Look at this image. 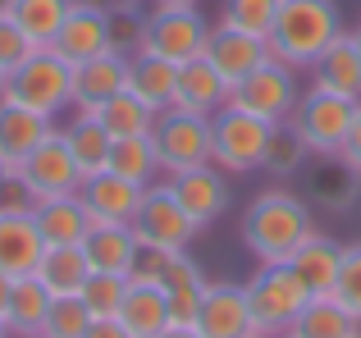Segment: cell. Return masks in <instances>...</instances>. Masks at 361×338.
I'll return each mask as SVG.
<instances>
[{"instance_id": "6da1fadb", "label": "cell", "mask_w": 361, "mask_h": 338, "mask_svg": "<svg viewBox=\"0 0 361 338\" xmlns=\"http://www.w3.org/2000/svg\"><path fill=\"white\" fill-rule=\"evenodd\" d=\"M311 233H316L311 201L283 183L256 192L243 211V247L256 256V265H283Z\"/></svg>"}, {"instance_id": "7a4b0ae2", "label": "cell", "mask_w": 361, "mask_h": 338, "mask_svg": "<svg viewBox=\"0 0 361 338\" xmlns=\"http://www.w3.org/2000/svg\"><path fill=\"white\" fill-rule=\"evenodd\" d=\"M343 32V14L334 0H283L270 27V55L293 69H311L325 55V46H334V37Z\"/></svg>"}, {"instance_id": "3957f363", "label": "cell", "mask_w": 361, "mask_h": 338, "mask_svg": "<svg viewBox=\"0 0 361 338\" xmlns=\"http://www.w3.org/2000/svg\"><path fill=\"white\" fill-rule=\"evenodd\" d=\"M5 101L23 110H37L46 119H60L73 110V64L55 46H37L5 82Z\"/></svg>"}, {"instance_id": "277c9868", "label": "cell", "mask_w": 361, "mask_h": 338, "mask_svg": "<svg viewBox=\"0 0 361 338\" xmlns=\"http://www.w3.org/2000/svg\"><path fill=\"white\" fill-rule=\"evenodd\" d=\"M270 133H274L270 119L224 106L220 115H211V165H220L229 178L256 174L265 165V151H270Z\"/></svg>"}, {"instance_id": "5b68a950", "label": "cell", "mask_w": 361, "mask_h": 338, "mask_svg": "<svg viewBox=\"0 0 361 338\" xmlns=\"http://www.w3.org/2000/svg\"><path fill=\"white\" fill-rule=\"evenodd\" d=\"M243 288H247V306H252L256 334H270V338L288 334L293 320H298V311L311 297L288 265H256V275L247 279Z\"/></svg>"}, {"instance_id": "8992f818", "label": "cell", "mask_w": 361, "mask_h": 338, "mask_svg": "<svg viewBox=\"0 0 361 338\" xmlns=\"http://www.w3.org/2000/svg\"><path fill=\"white\" fill-rule=\"evenodd\" d=\"M357 110H361V101H348V96H334V92L307 87L288 124L298 128V137L311 146V156H338L343 142H348V133H353Z\"/></svg>"}, {"instance_id": "52a82bcc", "label": "cell", "mask_w": 361, "mask_h": 338, "mask_svg": "<svg viewBox=\"0 0 361 338\" xmlns=\"http://www.w3.org/2000/svg\"><path fill=\"white\" fill-rule=\"evenodd\" d=\"M302 101V82H298V69L283 60H265L256 64L252 73L238 82V87L229 92V106L238 110H252V115L270 119V124H283V119H293V110H298Z\"/></svg>"}, {"instance_id": "ba28073f", "label": "cell", "mask_w": 361, "mask_h": 338, "mask_svg": "<svg viewBox=\"0 0 361 338\" xmlns=\"http://www.w3.org/2000/svg\"><path fill=\"white\" fill-rule=\"evenodd\" d=\"M133 233H137V242L142 247H151V251H188V242L197 238V224L188 220V211L174 201V192H169V183H151L147 187V196H142V206H137V215H133V224H128Z\"/></svg>"}, {"instance_id": "9c48e42d", "label": "cell", "mask_w": 361, "mask_h": 338, "mask_svg": "<svg viewBox=\"0 0 361 338\" xmlns=\"http://www.w3.org/2000/svg\"><path fill=\"white\" fill-rule=\"evenodd\" d=\"M151 142H156V151H160L165 178L183 174V169H197V165H211V119L169 106L165 115L156 119V128H151Z\"/></svg>"}, {"instance_id": "30bf717a", "label": "cell", "mask_w": 361, "mask_h": 338, "mask_svg": "<svg viewBox=\"0 0 361 338\" xmlns=\"http://www.w3.org/2000/svg\"><path fill=\"white\" fill-rule=\"evenodd\" d=\"M211 42V23L202 9H147V27H142V51H156L174 64H188L206 55Z\"/></svg>"}, {"instance_id": "8fae6325", "label": "cell", "mask_w": 361, "mask_h": 338, "mask_svg": "<svg viewBox=\"0 0 361 338\" xmlns=\"http://www.w3.org/2000/svg\"><path fill=\"white\" fill-rule=\"evenodd\" d=\"M18 174H23V183L32 187L37 201H46V196H64V192H78V187H82L78 161H73L69 142H64V128H51V133L42 137V146H37V151L18 165Z\"/></svg>"}, {"instance_id": "7c38bea8", "label": "cell", "mask_w": 361, "mask_h": 338, "mask_svg": "<svg viewBox=\"0 0 361 338\" xmlns=\"http://www.w3.org/2000/svg\"><path fill=\"white\" fill-rule=\"evenodd\" d=\"M174 201L188 211V220L197 229H211L215 220H224L229 211V174L220 165H197V169H183V174H169L165 178Z\"/></svg>"}, {"instance_id": "4fadbf2b", "label": "cell", "mask_w": 361, "mask_h": 338, "mask_svg": "<svg viewBox=\"0 0 361 338\" xmlns=\"http://www.w3.org/2000/svg\"><path fill=\"white\" fill-rule=\"evenodd\" d=\"M192 325L202 330V338H252L256 325L252 306H247V288L233 279H211Z\"/></svg>"}, {"instance_id": "5bb4252c", "label": "cell", "mask_w": 361, "mask_h": 338, "mask_svg": "<svg viewBox=\"0 0 361 338\" xmlns=\"http://www.w3.org/2000/svg\"><path fill=\"white\" fill-rule=\"evenodd\" d=\"M123 87H128V55L106 51V55L73 64V110H82V115H97Z\"/></svg>"}, {"instance_id": "9a60e30c", "label": "cell", "mask_w": 361, "mask_h": 338, "mask_svg": "<svg viewBox=\"0 0 361 338\" xmlns=\"http://www.w3.org/2000/svg\"><path fill=\"white\" fill-rule=\"evenodd\" d=\"M78 196H82V206H87L92 224H133V215H137L147 187H137V183H128V178L101 169V174L82 178Z\"/></svg>"}, {"instance_id": "2e32d148", "label": "cell", "mask_w": 361, "mask_h": 338, "mask_svg": "<svg viewBox=\"0 0 361 338\" xmlns=\"http://www.w3.org/2000/svg\"><path fill=\"white\" fill-rule=\"evenodd\" d=\"M51 46L69 64H82V60H92V55H106L110 51V14L97 9V5H87V0H73L69 18H64V27L55 32Z\"/></svg>"}, {"instance_id": "e0dca14e", "label": "cell", "mask_w": 361, "mask_h": 338, "mask_svg": "<svg viewBox=\"0 0 361 338\" xmlns=\"http://www.w3.org/2000/svg\"><path fill=\"white\" fill-rule=\"evenodd\" d=\"M206 60L224 73L229 87H238L256 64L270 60V42H265V37H252V32H238V27L215 23L211 27V42H206Z\"/></svg>"}, {"instance_id": "ac0fdd59", "label": "cell", "mask_w": 361, "mask_h": 338, "mask_svg": "<svg viewBox=\"0 0 361 338\" xmlns=\"http://www.w3.org/2000/svg\"><path fill=\"white\" fill-rule=\"evenodd\" d=\"M229 82H224V73L215 69L206 55H197V60L178 64V87H174V106L188 110V115H220L224 106H229Z\"/></svg>"}, {"instance_id": "d6986e66", "label": "cell", "mask_w": 361, "mask_h": 338, "mask_svg": "<svg viewBox=\"0 0 361 338\" xmlns=\"http://www.w3.org/2000/svg\"><path fill=\"white\" fill-rule=\"evenodd\" d=\"M307 73H311L307 87L334 92V96H348V101H361V51H357V37L338 32L334 46H325V55H320Z\"/></svg>"}, {"instance_id": "ffe728a7", "label": "cell", "mask_w": 361, "mask_h": 338, "mask_svg": "<svg viewBox=\"0 0 361 338\" xmlns=\"http://www.w3.org/2000/svg\"><path fill=\"white\" fill-rule=\"evenodd\" d=\"M283 265L298 275V284L307 288L311 297H320V293H334V284H338V265H343V242H334L329 233H311L307 242H302L298 251H293Z\"/></svg>"}, {"instance_id": "44dd1931", "label": "cell", "mask_w": 361, "mask_h": 338, "mask_svg": "<svg viewBox=\"0 0 361 338\" xmlns=\"http://www.w3.org/2000/svg\"><path fill=\"white\" fill-rule=\"evenodd\" d=\"M55 128V119L37 115V110H23L14 101H0V165L14 174L27 156L42 146V137Z\"/></svg>"}, {"instance_id": "7402d4cb", "label": "cell", "mask_w": 361, "mask_h": 338, "mask_svg": "<svg viewBox=\"0 0 361 338\" xmlns=\"http://www.w3.org/2000/svg\"><path fill=\"white\" fill-rule=\"evenodd\" d=\"M302 178H307L311 201L325 206V211H334V215L353 211L357 196H361V178L338 161V156H311V165L302 169Z\"/></svg>"}, {"instance_id": "603a6c76", "label": "cell", "mask_w": 361, "mask_h": 338, "mask_svg": "<svg viewBox=\"0 0 361 338\" xmlns=\"http://www.w3.org/2000/svg\"><path fill=\"white\" fill-rule=\"evenodd\" d=\"M174 87H178V64L174 60H165L156 51H133L128 55V92L142 106L165 115L174 106Z\"/></svg>"}, {"instance_id": "cb8c5ba5", "label": "cell", "mask_w": 361, "mask_h": 338, "mask_svg": "<svg viewBox=\"0 0 361 338\" xmlns=\"http://www.w3.org/2000/svg\"><path fill=\"white\" fill-rule=\"evenodd\" d=\"M42 251H46V238L32 215H0V275L9 279L37 275Z\"/></svg>"}, {"instance_id": "d4e9b609", "label": "cell", "mask_w": 361, "mask_h": 338, "mask_svg": "<svg viewBox=\"0 0 361 338\" xmlns=\"http://www.w3.org/2000/svg\"><path fill=\"white\" fill-rule=\"evenodd\" d=\"M206 284H211V279L202 275V265H197L188 251H174V256L165 261L160 293H165V302H169L174 325H192L197 320V306H202V297H206Z\"/></svg>"}, {"instance_id": "484cf974", "label": "cell", "mask_w": 361, "mask_h": 338, "mask_svg": "<svg viewBox=\"0 0 361 338\" xmlns=\"http://www.w3.org/2000/svg\"><path fill=\"white\" fill-rule=\"evenodd\" d=\"M115 320L123 325L128 338H160L174 325V315H169V302H165V293H160V284H137V279H128V293H123Z\"/></svg>"}, {"instance_id": "4316f807", "label": "cell", "mask_w": 361, "mask_h": 338, "mask_svg": "<svg viewBox=\"0 0 361 338\" xmlns=\"http://www.w3.org/2000/svg\"><path fill=\"white\" fill-rule=\"evenodd\" d=\"M82 251H87V265L92 270H106V275H133V265H137V233L128 229V224H92L87 238H82Z\"/></svg>"}, {"instance_id": "83f0119b", "label": "cell", "mask_w": 361, "mask_h": 338, "mask_svg": "<svg viewBox=\"0 0 361 338\" xmlns=\"http://www.w3.org/2000/svg\"><path fill=\"white\" fill-rule=\"evenodd\" d=\"M32 220H37V229H42L46 247H73V242H82V238H87V229H92V215H87V206H82L78 192L37 201Z\"/></svg>"}, {"instance_id": "f1b7e54d", "label": "cell", "mask_w": 361, "mask_h": 338, "mask_svg": "<svg viewBox=\"0 0 361 338\" xmlns=\"http://www.w3.org/2000/svg\"><path fill=\"white\" fill-rule=\"evenodd\" d=\"M288 334H298V338H357L361 320L334 293H320V297H307V306L298 311Z\"/></svg>"}, {"instance_id": "f546056e", "label": "cell", "mask_w": 361, "mask_h": 338, "mask_svg": "<svg viewBox=\"0 0 361 338\" xmlns=\"http://www.w3.org/2000/svg\"><path fill=\"white\" fill-rule=\"evenodd\" d=\"M87 275H92V265H87L82 242H73V247H46L42 265H37V279L46 284L51 297H78L82 284H87Z\"/></svg>"}, {"instance_id": "4dcf8cb0", "label": "cell", "mask_w": 361, "mask_h": 338, "mask_svg": "<svg viewBox=\"0 0 361 338\" xmlns=\"http://www.w3.org/2000/svg\"><path fill=\"white\" fill-rule=\"evenodd\" d=\"M51 302H55V297L46 293V284H42L37 275L14 279V288H9V302H5V320H9V330H14V338H32V334H42Z\"/></svg>"}, {"instance_id": "1f68e13d", "label": "cell", "mask_w": 361, "mask_h": 338, "mask_svg": "<svg viewBox=\"0 0 361 338\" xmlns=\"http://www.w3.org/2000/svg\"><path fill=\"white\" fill-rule=\"evenodd\" d=\"M64 142H69V151H73V161H78L82 178L110 169V146H115V137L106 133V124H101L97 115H82V110H78V119L64 128Z\"/></svg>"}, {"instance_id": "d6a6232c", "label": "cell", "mask_w": 361, "mask_h": 338, "mask_svg": "<svg viewBox=\"0 0 361 338\" xmlns=\"http://www.w3.org/2000/svg\"><path fill=\"white\" fill-rule=\"evenodd\" d=\"M110 174L128 178V183H137V187L156 183L165 169H160V151H156V142H151V133L147 137H115V146H110Z\"/></svg>"}, {"instance_id": "836d02e7", "label": "cell", "mask_w": 361, "mask_h": 338, "mask_svg": "<svg viewBox=\"0 0 361 338\" xmlns=\"http://www.w3.org/2000/svg\"><path fill=\"white\" fill-rule=\"evenodd\" d=\"M311 165V146L298 137V128L283 119V124H274L270 133V151H265V174L279 178V183H288V178H302V169Z\"/></svg>"}, {"instance_id": "e575fe53", "label": "cell", "mask_w": 361, "mask_h": 338, "mask_svg": "<svg viewBox=\"0 0 361 338\" xmlns=\"http://www.w3.org/2000/svg\"><path fill=\"white\" fill-rule=\"evenodd\" d=\"M97 119L106 124V133H110V137H147L151 128H156V119H160V115H156L151 106H142V101L133 96L128 87H123L119 96H110L106 106L97 110Z\"/></svg>"}, {"instance_id": "d590c367", "label": "cell", "mask_w": 361, "mask_h": 338, "mask_svg": "<svg viewBox=\"0 0 361 338\" xmlns=\"http://www.w3.org/2000/svg\"><path fill=\"white\" fill-rule=\"evenodd\" d=\"M69 9H73V0H14L9 14H14V23L23 27L37 46H51L55 32L64 27V18H69Z\"/></svg>"}, {"instance_id": "8d00e7d4", "label": "cell", "mask_w": 361, "mask_h": 338, "mask_svg": "<svg viewBox=\"0 0 361 338\" xmlns=\"http://www.w3.org/2000/svg\"><path fill=\"white\" fill-rule=\"evenodd\" d=\"M128 293V279L123 275H106V270H92L87 284H82V306L92 311V320H115L119 315V302Z\"/></svg>"}, {"instance_id": "74e56055", "label": "cell", "mask_w": 361, "mask_h": 338, "mask_svg": "<svg viewBox=\"0 0 361 338\" xmlns=\"http://www.w3.org/2000/svg\"><path fill=\"white\" fill-rule=\"evenodd\" d=\"M279 5H283V0H224L220 23L238 27V32H252V37H270Z\"/></svg>"}, {"instance_id": "f35d334b", "label": "cell", "mask_w": 361, "mask_h": 338, "mask_svg": "<svg viewBox=\"0 0 361 338\" xmlns=\"http://www.w3.org/2000/svg\"><path fill=\"white\" fill-rule=\"evenodd\" d=\"M92 325V311L82 306V297H55L51 311H46L42 338H82Z\"/></svg>"}, {"instance_id": "ab89813d", "label": "cell", "mask_w": 361, "mask_h": 338, "mask_svg": "<svg viewBox=\"0 0 361 338\" xmlns=\"http://www.w3.org/2000/svg\"><path fill=\"white\" fill-rule=\"evenodd\" d=\"M334 297L361 320V242H348L343 247V265H338Z\"/></svg>"}, {"instance_id": "60d3db41", "label": "cell", "mask_w": 361, "mask_h": 338, "mask_svg": "<svg viewBox=\"0 0 361 338\" xmlns=\"http://www.w3.org/2000/svg\"><path fill=\"white\" fill-rule=\"evenodd\" d=\"M32 51H37V42H32V37H27L18 23H14V14L5 9V14H0V69L14 73V69H18V64H23Z\"/></svg>"}, {"instance_id": "b9f144b4", "label": "cell", "mask_w": 361, "mask_h": 338, "mask_svg": "<svg viewBox=\"0 0 361 338\" xmlns=\"http://www.w3.org/2000/svg\"><path fill=\"white\" fill-rule=\"evenodd\" d=\"M142 27H147V9L142 5L110 14V51H119V55L142 51Z\"/></svg>"}, {"instance_id": "7bdbcfd3", "label": "cell", "mask_w": 361, "mask_h": 338, "mask_svg": "<svg viewBox=\"0 0 361 338\" xmlns=\"http://www.w3.org/2000/svg\"><path fill=\"white\" fill-rule=\"evenodd\" d=\"M37 211V196L32 187L23 183V174H5V183H0V215H32Z\"/></svg>"}, {"instance_id": "ee69618b", "label": "cell", "mask_w": 361, "mask_h": 338, "mask_svg": "<svg viewBox=\"0 0 361 338\" xmlns=\"http://www.w3.org/2000/svg\"><path fill=\"white\" fill-rule=\"evenodd\" d=\"M165 261H169V251L142 247V251H137V265H133L128 279H137V284H160V275H165Z\"/></svg>"}, {"instance_id": "f6af8a7d", "label": "cell", "mask_w": 361, "mask_h": 338, "mask_svg": "<svg viewBox=\"0 0 361 338\" xmlns=\"http://www.w3.org/2000/svg\"><path fill=\"white\" fill-rule=\"evenodd\" d=\"M338 161H343V165L361 178V110H357V119H353V133H348V142H343V151H338Z\"/></svg>"}, {"instance_id": "bcb514c9", "label": "cell", "mask_w": 361, "mask_h": 338, "mask_svg": "<svg viewBox=\"0 0 361 338\" xmlns=\"http://www.w3.org/2000/svg\"><path fill=\"white\" fill-rule=\"evenodd\" d=\"M82 338H128V334H123V325H119V320H92Z\"/></svg>"}, {"instance_id": "7dc6e473", "label": "cell", "mask_w": 361, "mask_h": 338, "mask_svg": "<svg viewBox=\"0 0 361 338\" xmlns=\"http://www.w3.org/2000/svg\"><path fill=\"white\" fill-rule=\"evenodd\" d=\"M87 5H97V9H106V14H119V9H137L142 0H87Z\"/></svg>"}, {"instance_id": "c3c4849f", "label": "cell", "mask_w": 361, "mask_h": 338, "mask_svg": "<svg viewBox=\"0 0 361 338\" xmlns=\"http://www.w3.org/2000/svg\"><path fill=\"white\" fill-rule=\"evenodd\" d=\"M160 338H202V330H197V325H169Z\"/></svg>"}, {"instance_id": "681fc988", "label": "cell", "mask_w": 361, "mask_h": 338, "mask_svg": "<svg viewBox=\"0 0 361 338\" xmlns=\"http://www.w3.org/2000/svg\"><path fill=\"white\" fill-rule=\"evenodd\" d=\"M202 0H151V9H197Z\"/></svg>"}, {"instance_id": "f907efd6", "label": "cell", "mask_w": 361, "mask_h": 338, "mask_svg": "<svg viewBox=\"0 0 361 338\" xmlns=\"http://www.w3.org/2000/svg\"><path fill=\"white\" fill-rule=\"evenodd\" d=\"M9 288H14V279L0 275V315H5V302H9Z\"/></svg>"}, {"instance_id": "816d5d0a", "label": "cell", "mask_w": 361, "mask_h": 338, "mask_svg": "<svg viewBox=\"0 0 361 338\" xmlns=\"http://www.w3.org/2000/svg\"><path fill=\"white\" fill-rule=\"evenodd\" d=\"M0 338H14V330H9V320L0 315Z\"/></svg>"}, {"instance_id": "f5cc1de1", "label": "cell", "mask_w": 361, "mask_h": 338, "mask_svg": "<svg viewBox=\"0 0 361 338\" xmlns=\"http://www.w3.org/2000/svg\"><path fill=\"white\" fill-rule=\"evenodd\" d=\"M5 82H9V73H5V69H0V101H5Z\"/></svg>"}, {"instance_id": "db71d44e", "label": "cell", "mask_w": 361, "mask_h": 338, "mask_svg": "<svg viewBox=\"0 0 361 338\" xmlns=\"http://www.w3.org/2000/svg\"><path fill=\"white\" fill-rule=\"evenodd\" d=\"M353 37H357V51H361V23H357V27H353Z\"/></svg>"}, {"instance_id": "11a10c76", "label": "cell", "mask_w": 361, "mask_h": 338, "mask_svg": "<svg viewBox=\"0 0 361 338\" xmlns=\"http://www.w3.org/2000/svg\"><path fill=\"white\" fill-rule=\"evenodd\" d=\"M9 5H14V0H0V14H5V9H9Z\"/></svg>"}, {"instance_id": "9f6ffc18", "label": "cell", "mask_w": 361, "mask_h": 338, "mask_svg": "<svg viewBox=\"0 0 361 338\" xmlns=\"http://www.w3.org/2000/svg\"><path fill=\"white\" fill-rule=\"evenodd\" d=\"M5 174H9V169H5V165H0V183H5Z\"/></svg>"}, {"instance_id": "6f0895ef", "label": "cell", "mask_w": 361, "mask_h": 338, "mask_svg": "<svg viewBox=\"0 0 361 338\" xmlns=\"http://www.w3.org/2000/svg\"><path fill=\"white\" fill-rule=\"evenodd\" d=\"M279 338H298V334H279Z\"/></svg>"}, {"instance_id": "680465c9", "label": "cell", "mask_w": 361, "mask_h": 338, "mask_svg": "<svg viewBox=\"0 0 361 338\" xmlns=\"http://www.w3.org/2000/svg\"><path fill=\"white\" fill-rule=\"evenodd\" d=\"M252 338H270V334H252Z\"/></svg>"}, {"instance_id": "91938a15", "label": "cell", "mask_w": 361, "mask_h": 338, "mask_svg": "<svg viewBox=\"0 0 361 338\" xmlns=\"http://www.w3.org/2000/svg\"><path fill=\"white\" fill-rule=\"evenodd\" d=\"M32 338H42V334H32Z\"/></svg>"}, {"instance_id": "94428289", "label": "cell", "mask_w": 361, "mask_h": 338, "mask_svg": "<svg viewBox=\"0 0 361 338\" xmlns=\"http://www.w3.org/2000/svg\"><path fill=\"white\" fill-rule=\"evenodd\" d=\"M357 338H361V334H357Z\"/></svg>"}]
</instances>
